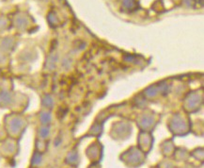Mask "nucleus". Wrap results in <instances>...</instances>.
Wrapping results in <instances>:
<instances>
[{
  "label": "nucleus",
  "mask_w": 204,
  "mask_h": 168,
  "mask_svg": "<svg viewBox=\"0 0 204 168\" xmlns=\"http://www.w3.org/2000/svg\"><path fill=\"white\" fill-rule=\"evenodd\" d=\"M11 102V95L8 93H2L0 94V103L1 104H8Z\"/></svg>",
  "instance_id": "obj_1"
},
{
  "label": "nucleus",
  "mask_w": 204,
  "mask_h": 168,
  "mask_svg": "<svg viewBox=\"0 0 204 168\" xmlns=\"http://www.w3.org/2000/svg\"><path fill=\"white\" fill-rule=\"evenodd\" d=\"M43 104L47 107H50V106H52L53 105V100L52 98H51L50 96H45L43 98Z\"/></svg>",
  "instance_id": "obj_2"
},
{
  "label": "nucleus",
  "mask_w": 204,
  "mask_h": 168,
  "mask_svg": "<svg viewBox=\"0 0 204 168\" xmlns=\"http://www.w3.org/2000/svg\"><path fill=\"white\" fill-rule=\"evenodd\" d=\"M41 119H42V121L48 122V121L50 120V115H49V114H42ZM45 122H44V123H45Z\"/></svg>",
  "instance_id": "obj_3"
}]
</instances>
